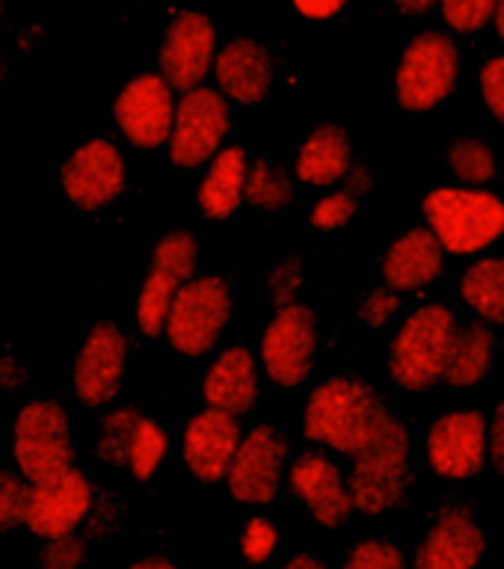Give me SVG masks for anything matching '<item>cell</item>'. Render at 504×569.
I'll return each instance as SVG.
<instances>
[{"label": "cell", "instance_id": "ffe728a7", "mask_svg": "<svg viewBox=\"0 0 504 569\" xmlns=\"http://www.w3.org/2000/svg\"><path fill=\"white\" fill-rule=\"evenodd\" d=\"M487 540L466 507H448L418 542L413 569H475Z\"/></svg>", "mask_w": 504, "mask_h": 569}, {"label": "cell", "instance_id": "277c9868", "mask_svg": "<svg viewBox=\"0 0 504 569\" xmlns=\"http://www.w3.org/2000/svg\"><path fill=\"white\" fill-rule=\"evenodd\" d=\"M461 78V51L452 36L425 30L401 53L395 71V96L409 113H427L452 96Z\"/></svg>", "mask_w": 504, "mask_h": 569}, {"label": "cell", "instance_id": "e0dca14e", "mask_svg": "<svg viewBox=\"0 0 504 569\" xmlns=\"http://www.w3.org/2000/svg\"><path fill=\"white\" fill-rule=\"evenodd\" d=\"M128 362V338L116 323L105 320L89 329L75 359V391L87 407H107L119 395Z\"/></svg>", "mask_w": 504, "mask_h": 569}, {"label": "cell", "instance_id": "b9f144b4", "mask_svg": "<svg viewBox=\"0 0 504 569\" xmlns=\"http://www.w3.org/2000/svg\"><path fill=\"white\" fill-rule=\"evenodd\" d=\"M291 3L294 9H297L303 18H309V21H329V18H336L350 0H291Z\"/></svg>", "mask_w": 504, "mask_h": 569}, {"label": "cell", "instance_id": "f6af8a7d", "mask_svg": "<svg viewBox=\"0 0 504 569\" xmlns=\"http://www.w3.org/2000/svg\"><path fill=\"white\" fill-rule=\"evenodd\" d=\"M12 377H21L18 362L12 356H0V380L7 382V389H16V380H12Z\"/></svg>", "mask_w": 504, "mask_h": 569}, {"label": "cell", "instance_id": "c3c4849f", "mask_svg": "<svg viewBox=\"0 0 504 569\" xmlns=\"http://www.w3.org/2000/svg\"><path fill=\"white\" fill-rule=\"evenodd\" d=\"M493 21H496L498 39L504 42V0H498V3H496V16H493Z\"/></svg>", "mask_w": 504, "mask_h": 569}, {"label": "cell", "instance_id": "603a6c76", "mask_svg": "<svg viewBox=\"0 0 504 569\" xmlns=\"http://www.w3.org/2000/svg\"><path fill=\"white\" fill-rule=\"evenodd\" d=\"M202 398L211 409L229 416H247L258 398V365L247 347H226L217 362L208 365L202 380Z\"/></svg>", "mask_w": 504, "mask_h": 569}, {"label": "cell", "instance_id": "ee69618b", "mask_svg": "<svg viewBox=\"0 0 504 569\" xmlns=\"http://www.w3.org/2000/svg\"><path fill=\"white\" fill-rule=\"evenodd\" d=\"M395 7H398L404 16H427L431 9L439 7V0H395Z\"/></svg>", "mask_w": 504, "mask_h": 569}, {"label": "cell", "instance_id": "7dc6e473", "mask_svg": "<svg viewBox=\"0 0 504 569\" xmlns=\"http://www.w3.org/2000/svg\"><path fill=\"white\" fill-rule=\"evenodd\" d=\"M128 569H178V567L167 558H140V560H134Z\"/></svg>", "mask_w": 504, "mask_h": 569}, {"label": "cell", "instance_id": "83f0119b", "mask_svg": "<svg viewBox=\"0 0 504 569\" xmlns=\"http://www.w3.org/2000/svg\"><path fill=\"white\" fill-rule=\"evenodd\" d=\"M294 199V181L288 169L274 163V160H256L247 169V184H244V202H249L258 211L276 213Z\"/></svg>", "mask_w": 504, "mask_h": 569}, {"label": "cell", "instance_id": "74e56055", "mask_svg": "<svg viewBox=\"0 0 504 569\" xmlns=\"http://www.w3.org/2000/svg\"><path fill=\"white\" fill-rule=\"evenodd\" d=\"M303 284V267L297 258H285L279 264L270 267L267 273V288H270V300L279 306H288V302H297V291Z\"/></svg>", "mask_w": 504, "mask_h": 569}, {"label": "cell", "instance_id": "cb8c5ba5", "mask_svg": "<svg viewBox=\"0 0 504 569\" xmlns=\"http://www.w3.org/2000/svg\"><path fill=\"white\" fill-rule=\"evenodd\" d=\"M354 167V146L342 124H318L303 140L297 151L294 172L303 184L309 187H336Z\"/></svg>", "mask_w": 504, "mask_h": 569}, {"label": "cell", "instance_id": "2e32d148", "mask_svg": "<svg viewBox=\"0 0 504 569\" xmlns=\"http://www.w3.org/2000/svg\"><path fill=\"white\" fill-rule=\"evenodd\" d=\"M92 510V487L83 471L66 469L51 480L30 483L24 525L36 537L51 540L75 533Z\"/></svg>", "mask_w": 504, "mask_h": 569}, {"label": "cell", "instance_id": "ab89813d", "mask_svg": "<svg viewBox=\"0 0 504 569\" xmlns=\"http://www.w3.org/2000/svg\"><path fill=\"white\" fill-rule=\"evenodd\" d=\"M481 96H484V104H487L490 113L504 124V53L484 62V69H481Z\"/></svg>", "mask_w": 504, "mask_h": 569}, {"label": "cell", "instance_id": "44dd1931", "mask_svg": "<svg viewBox=\"0 0 504 569\" xmlns=\"http://www.w3.org/2000/svg\"><path fill=\"white\" fill-rule=\"evenodd\" d=\"M214 74L217 87L226 101H235L240 107H253L265 101L270 87H274V60L265 44L247 36H238L220 48L214 57Z\"/></svg>", "mask_w": 504, "mask_h": 569}, {"label": "cell", "instance_id": "7402d4cb", "mask_svg": "<svg viewBox=\"0 0 504 569\" xmlns=\"http://www.w3.org/2000/svg\"><path fill=\"white\" fill-rule=\"evenodd\" d=\"M445 267V249L434 238V231L425 226L404 231L392 240V247L383 256V282L392 291L409 293L425 291L427 284L439 279Z\"/></svg>", "mask_w": 504, "mask_h": 569}, {"label": "cell", "instance_id": "3957f363", "mask_svg": "<svg viewBox=\"0 0 504 569\" xmlns=\"http://www.w3.org/2000/svg\"><path fill=\"white\" fill-rule=\"evenodd\" d=\"M457 318L443 302L418 306L404 323L389 350V373L401 389L427 391L443 380Z\"/></svg>", "mask_w": 504, "mask_h": 569}, {"label": "cell", "instance_id": "d6a6232c", "mask_svg": "<svg viewBox=\"0 0 504 569\" xmlns=\"http://www.w3.org/2000/svg\"><path fill=\"white\" fill-rule=\"evenodd\" d=\"M439 3H443L445 24L452 27L454 33L470 36L493 21L498 0H439Z\"/></svg>", "mask_w": 504, "mask_h": 569}, {"label": "cell", "instance_id": "d4e9b609", "mask_svg": "<svg viewBox=\"0 0 504 569\" xmlns=\"http://www.w3.org/2000/svg\"><path fill=\"white\" fill-rule=\"evenodd\" d=\"M249 158L240 146L220 149L208 160V172L199 181V208L208 220H229L244 202Z\"/></svg>", "mask_w": 504, "mask_h": 569}, {"label": "cell", "instance_id": "9c48e42d", "mask_svg": "<svg viewBox=\"0 0 504 569\" xmlns=\"http://www.w3.org/2000/svg\"><path fill=\"white\" fill-rule=\"evenodd\" d=\"M196 264H199V243L190 231H169L155 243L149 276L137 293V309H134L142 336H164L169 302L187 279H194Z\"/></svg>", "mask_w": 504, "mask_h": 569}, {"label": "cell", "instance_id": "f1b7e54d", "mask_svg": "<svg viewBox=\"0 0 504 569\" xmlns=\"http://www.w3.org/2000/svg\"><path fill=\"white\" fill-rule=\"evenodd\" d=\"M169 439L164 433V427L158 421H151L146 416H137V425L131 430V442H128V460H125V469L131 471L134 480H151L158 475L160 462L167 457Z\"/></svg>", "mask_w": 504, "mask_h": 569}, {"label": "cell", "instance_id": "60d3db41", "mask_svg": "<svg viewBox=\"0 0 504 569\" xmlns=\"http://www.w3.org/2000/svg\"><path fill=\"white\" fill-rule=\"evenodd\" d=\"M487 457L493 469L504 475V400L493 412V421L487 425Z\"/></svg>", "mask_w": 504, "mask_h": 569}, {"label": "cell", "instance_id": "6da1fadb", "mask_svg": "<svg viewBox=\"0 0 504 569\" xmlns=\"http://www.w3.org/2000/svg\"><path fill=\"white\" fill-rule=\"evenodd\" d=\"M392 418L395 416L368 382L354 377H333L320 382L306 400L303 433L309 442L324 445L329 451L359 457L386 433Z\"/></svg>", "mask_w": 504, "mask_h": 569}, {"label": "cell", "instance_id": "4fadbf2b", "mask_svg": "<svg viewBox=\"0 0 504 569\" xmlns=\"http://www.w3.org/2000/svg\"><path fill=\"white\" fill-rule=\"evenodd\" d=\"M427 462L445 480H470L487 466V416L481 409H452L431 425Z\"/></svg>", "mask_w": 504, "mask_h": 569}, {"label": "cell", "instance_id": "30bf717a", "mask_svg": "<svg viewBox=\"0 0 504 569\" xmlns=\"http://www.w3.org/2000/svg\"><path fill=\"white\" fill-rule=\"evenodd\" d=\"M318 350V320L303 302L279 306L261 336L265 373L279 389H297L306 382Z\"/></svg>", "mask_w": 504, "mask_h": 569}, {"label": "cell", "instance_id": "4316f807", "mask_svg": "<svg viewBox=\"0 0 504 569\" xmlns=\"http://www.w3.org/2000/svg\"><path fill=\"white\" fill-rule=\"evenodd\" d=\"M466 306L490 327H504V256L478 258L461 279Z\"/></svg>", "mask_w": 504, "mask_h": 569}, {"label": "cell", "instance_id": "8992f818", "mask_svg": "<svg viewBox=\"0 0 504 569\" xmlns=\"http://www.w3.org/2000/svg\"><path fill=\"white\" fill-rule=\"evenodd\" d=\"M12 457L18 475L30 483L51 480L71 469L75 448L66 409L53 400L24 403L12 425Z\"/></svg>", "mask_w": 504, "mask_h": 569}, {"label": "cell", "instance_id": "1f68e13d", "mask_svg": "<svg viewBox=\"0 0 504 569\" xmlns=\"http://www.w3.org/2000/svg\"><path fill=\"white\" fill-rule=\"evenodd\" d=\"M30 483L18 471L0 469V533L16 531L27 519Z\"/></svg>", "mask_w": 504, "mask_h": 569}, {"label": "cell", "instance_id": "5b68a950", "mask_svg": "<svg viewBox=\"0 0 504 569\" xmlns=\"http://www.w3.org/2000/svg\"><path fill=\"white\" fill-rule=\"evenodd\" d=\"M231 318L229 284L220 276L187 279L169 302L164 336L187 359L211 353Z\"/></svg>", "mask_w": 504, "mask_h": 569}, {"label": "cell", "instance_id": "4dcf8cb0", "mask_svg": "<svg viewBox=\"0 0 504 569\" xmlns=\"http://www.w3.org/2000/svg\"><path fill=\"white\" fill-rule=\"evenodd\" d=\"M137 409H113L107 412L105 425H101V439H98V457L107 466L122 469L128 460V442H131V430L137 425Z\"/></svg>", "mask_w": 504, "mask_h": 569}, {"label": "cell", "instance_id": "ac0fdd59", "mask_svg": "<svg viewBox=\"0 0 504 569\" xmlns=\"http://www.w3.org/2000/svg\"><path fill=\"white\" fill-rule=\"evenodd\" d=\"M238 445V418L208 407L187 421L185 439H181V457H185V466L196 480L217 483V480L226 478V469H229Z\"/></svg>", "mask_w": 504, "mask_h": 569}, {"label": "cell", "instance_id": "7bdbcfd3", "mask_svg": "<svg viewBox=\"0 0 504 569\" xmlns=\"http://www.w3.org/2000/svg\"><path fill=\"white\" fill-rule=\"evenodd\" d=\"M345 187L356 196V199L368 196V193H372V187H374L372 169L365 167V163H354V167H350V172L345 176Z\"/></svg>", "mask_w": 504, "mask_h": 569}, {"label": "cell", "instance_id": "ba28073f", "mask_svg": "<svg viewBox=\"0 0 504 569\" xmlns=\"http://www.w3.org/2000/svg\"><path fill=\"white\" fill-rule=\"evenodd\" d=\"M231 128L229 101L220 89L196 87L181 92L169 131V160L178 169H196L223 149V140Z\"/></svg>", "mask_w": 504, "mask_h": 569}, {"label": "cell", "instance_id": "bcb514c9", "mask_svg": "<svg viewBox=\"0 0 504 569\" xmlns=\"http://www.w3.org/2000/svg\"><path fill=\"white\" fill-rule=\"evenodd\" d=\"M279 569H324V563H320L315 555H294V558L285 560Z\"/></svg>", "mask_w": 504, "mask_h": 569}, {"label": "cell", "instance_id": "e575fe53", "mask_svg": "<svg viewBox=\"0 0 504 569\" xmlns=\"http://www.w3.org/2000/svg\"><path fill=\"white\" fill-rule=\"evenodd\" d=\"M342 569H407L404 551L389 540L356 542Z\"/></svg>", "mask_w": 504, "mask_h": 569}, {"label": "cell", "instance_id": "7a4b0ae2", "mask_svg": "<svg viewBox=\"0 0 504 569\" xmlns=\"http://www.w3.org/2000/svg\"><path fill=\"white\" fill-rule=\"evenodd\" d=\"M422 213L452 256H478L504 238V202L484 187H436L425 196Z\"/></svg>", "mask_w": 504, "mask_h": 569}, {"label": "cell", "instance_id": "52a82bcc", "mask_svg": "<svg viewBox=\"0 0 504 569\" xmlns=\"http://www.w3.org/2000/svg\"><path fill=\"white\" fill-rule=\"evenodd\" d=\"M407 460H409V433L404 421L392 418L386 433L354 457V471L347 478L354 510L365 516H381L401 505L407 489Z\"/></svg>", "mask_w": 504, "mask_h": 569}, {"label": "cell", "instance_id": "681fc988", "mask_svg": "<svg viewBox=\"0 0 504 569\" xmlns=\"http://www.w3.org/2000/svg\"><path fill=\"white\" fill-rule=\"evenodd\" d=\"M0 16H3V0H0Z\"/></svg>", "mask_w": 504, "mask_h": 569}, {"label": "cell", "instance_id": "8d00e7d4", "mask_svg": "<svg viewBox=\"0 0 504 569\" xmlns=\"http://www.w3.org/2000/svg\"><path fill=\"white\" fill-rule=\"evenodd\" d=\"M87 560V542L78 533H62L45 540V549L39 555V569H80Z\"/></svg>", "mask_w": 504, "mask_h": 569}, {"label": "cell", "instance_id": "f35d334b", "mask_svg": "<svg viewBox=\"0 0 504 569\" xmlns=\"http://www.w3.org/2000/svg\"><path fill=\"white\" fill-rule=\"evenodd\" d=\"M398 306V291H392V288H374V291H368L363 306H359V318H363L365 327L383 329L392 318H395Z\"/></svg>", "mask_w": 504, "mask_h": 569}, {"label": "cell", "instance_id": "8fae6325", "mask_svg": "<svg viewBox=\"0 0 504 569\" xmlns=\"http://www.w3.org/2000/svg\"><path fill=\"white\" fill-rule=\"evenodd\" d=\"M288 460V442L276 433V427L258 425L247 436H240V445L226 469V487L238 505L265 507L279 496Z\"/></svg>", "mask_w": 504, "mask_h": 569}, {"label": "cell", "instance_id": "d6986e66", "mask_svg": "<svg viewBox=\"0 0 504 569\" xmlns=\"http://www.w3.org/2000/svg\"><path fill=\"white\" fill-rule=\"evenodd\" d=\"M288 487L324 528H338L354 513L350 489L336 462L324 453H303L288 471Z\"/></svg>", "mask_w": 504, "mask_h": 569}, {"label": "cell", "instance_id": "484cf974", "mask_svg": "<svg viewBox=\"0 0 504 569\" xmlns=\"http://www.w3.org/2000/svg\"><path fill=\"white\" fill-rule=\"evenodd\" d=\"M493 350H496V341H493V332H490L487 323L457 327L452 350H448V359H445L443 380L452 389H472V386H478L490 373Z\"/></svg>", "mask_w": 504, "mask_h": 569}, {"label": "cell", "instance_id": "5bb4252c", "mask_svg": "<svg viewBox=\"0 0 504 569\" xmlns=\"http://www.w3.org/2000/svg\"><path fill=\"white\" fill-rule=\"evenodd\" d=\"M214 57H217V30L211 18L196 9H185L169 21L160 42V78L178 92L202 87V80L214 69Z\"/></svg>", "mask_w": 504, "mask_h": 569}, {"label": "cell", "instance_id": "9a60e30c", "mask_svg": "<svg viewBox=\"0 0 504 569\" xmlns=\"http://www.w3.org/2000/svg\"><path fill=\"white\" fill-rule=\"evenodd\" d=\"M62 193L80 211H98L116 202L128 181L122 151L116 142L96 137L69 154L62 163Z\"/></svg>", "mask_w": 504, "mask_h": 569}, {"label": "cell", "instance_id": "7c38bea8", "mask_svg": "<svg viewBox=\"0 0 504 569\" xmlns=\"http://www.w3.org/2000/svg\"><path fill=\"white\" fill-rule=\"evenodd\" d=\"M176 116V89L160 74H137L119 89L113 101V119L134 149L151 151L167 146Z\"/></svg>", "mask_w": 504, "mask_h": 569}, {"label": "cell", "instance_id": "836d02e7", "mask_svg": "<svg viewBox=\"0 0 504 569\" xmlns=\"http://www.w3.org/2000/svg\"><path fill=\"white\" fill-rule=\"evenodd\" d=\"M356 208H359V199H356L347 187H338V190H333V193L320 196L318 204L312 208L309 213L312 229H318V231L345 229L347 222L354 220Z\"/></svg>", "mask_w": 504, "mask_h": 569}, {"label": "cell", "instance_id": "f546056e", "mask_svg": "<svg viewBox=\"0 0 504 569\" xmlns=\"http://www.w3.org/2000/svg\"><path fill=\"white\" fill-rule=\"evenodd\" d=\"M448 167L466 187H484L496 178V154L481 137H457L448 146Z\"/></svg>", "mask_w": 504, "mask_h": 569}, {"label": "cell", "instance_id": "d590c367", "mask_svg": "<svg viewBox=\"0 0 504 569\" xmlns=\"http://www.w3.org/2000/svg\"><path fill=\"white\" fill-rule=\"evenodd\" d=\"M276 542H279V533H276V525L267 519V516H253L244 528V537H240V555L249 560V563H267L274 558Z\"/></svg>", "mask_w": 504, "mask_h": 569}]
</instances>
